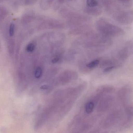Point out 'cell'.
I'll use <instances>...</instances> for the list:
<instances>
[{"instance_id": "cell-9", "label": "cell", "mask_w": 133, "mask_h": 133, "mask_svg": "<svg viewBox=\"0 0 133 133\" xmlns=\"http://www.w3.org/2000/svg\"><path fill=\"white\" fill-rule=\"evenodd\" d=\"M49 88V86L47 85H43L41 86V88L42 89H46Z\"/></svg>"}, {"instance_id": "cell-8", "label": "cell", "mask_w": 133, "mask_h": 133, "mask_svg": "<svg viewBox=\"0 0 133 133\" xmlns=\"http://www.w3.org/2000/svg\"><path fill=\"white\" fill-rule=\"evenodd\" d=\"M59 60V57H54V58L52 60V62L54 63H56L58 62Z\"/></svg>"}, {"instance_id": "cell-4", "label": "cell", "mask_w": 133, "mask_h": 133, "mask_svg": "<svg viewBox=\"0 0 133 133\" xmlns=\"http://www.w3.org/2000/svg\"><path fill=\"white\" fill-rule=\"evenodd\" d=\"M42 70L40 67L37 68L35 72V77L36 78H39L42 76Z\"/></svg>"}, {"instance_id": "cell-3", "label": "cell", "mask_w": 133, "mask_h": 133, "mask_svg": "<svg viewBox=\"0 0 133 133\" xmlns=\"http://www.w3.org/2000/svg\"><path fill=\"white\" fill-rule=\"evenodd\" d=\"M87 3L88 6L90 7H96L98 5V2L96 0H87Z\"/></svg>"}, {"instance_id": "cell-2", "label": "cell", "mask_w": 133, "mask_h": 133, "mask_svg": "<svg viewBox=\"0 0 133 133\" xmlns=\"http://www.w3.org/2000/svg\"><path fill=\"white\" fill-rule=\"evenodd\" d=\"M99 60L98 59L95 60L91 62V63H89L87 64L86 66L87 67L89 68H94L96 66H98L99 63Z\"/></svg>"}, {"instance_id": "cell-7", "label": "cell", "mask_w": 133, "mask_h": 133, "mask_svg": "<svg viewBox=\"0 0 133 133\" xmlns=\"http://www.w3.org/2000/svg\"><path fill=\"white\" fill-rule=\"evenodd\" d=\"M115 66H112L109 67L105 69H104V73H107V72H109L111 71L114 68Z\"/></svg>"}, {"instance_id": "cell-5", "label": "cell", "mask_w": 133, "mask_h": 133, "mask_svg": "<svg viewBox=\"0 0 133 133\" xmlns=\"http://www.w3.org/2000/svg\"><path fill=\"white\" fill-rule=\"evenodd\" d=\"M35 45L33 43H30L26 47V50L29 52H31L35 50Z\"/></svg>"}, {"instance_id": "cell-1", "label": "cell", "mask_w": 133, "mask_h": 133, "mask_svg": "<svg viewBox=\"0 0 133 133\" xmlns=\"http://www.w3.org/2000/svg\"><path fill=\"white\" fill-rule=\"evenodd\" d=\"M95 107V105L92 102H88L86 103L85 107V111L87 113L90 114L92 112Z\"/></svg>"}, {"instance_id": "cell-6", "label": "cell", "mask_w": 133, "mask_h": 133, "mask_svg": "<svg viewBox=\"0 0 133 133\" xmlns=\"http://www.w3.org/2000/svg\"><path fill=\"white\" fill-rule=\"evenodd\" d=\"M15 25L13 23H11L9 29V34L10 36H14V34Z\"/></svg>"}]
</instances>
